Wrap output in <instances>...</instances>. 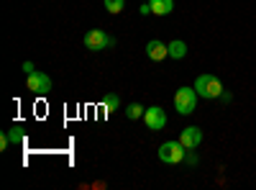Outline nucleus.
<instances>
[{"instance_id": "f257e3e1", "label": "nucleus", "mask_w": 256, "mask_h": 190, "mask_svg": "<svg viewBox=\"0 0 256 190\" xmlns=\"http://www.w3.org/2000/svg\"><path fill=\"white\" fill-rule=\"evenodd\" d=\"M195 90H198V95H200L202 100H216V98L223 95V82H220L218 75L202 72V75H198V80H195Z\"/></svg>"}, {"instance_id": "f03ea898", "label": "nucleus", "mask_w": 256, "mask_h": 190, "mask_svg": "<svg viewBox=\"0 0 256 190\" xmlns=\"http://www.w3.org/2000/svg\"><path fill=\"white\" fill-rule=\"evenodd\" d=\"M198 90L195 88H180L177 93H174V111L180 113V116H190V113H195V108H198Z\"/></svg>"}, {"instance_id": "7ed1b4c3", "label": "nucleus", "mask_w": 256, "mask_h": 190, "mask_svg": "<svg viewBox=\"0 0 256 190\" xmlns=\"http://www.w3.org/2000/svg\"><path fill=\"white\" fill-rule=\"evenodd\" d=\"M82 44H84V49H90V52H102V49L116 47V39L108 36L102 29H90L88 34H84Z\"/></svg>"}, {"instance_id": "20e7f679", "label": "nucleus", "mask_w": 256, "mask_h": 190, "mask_svg": "<svg viewBox=\"0 0 256 190\" xmlns=\"http://www.w3.org/2000/svg\"><path fill=\"white\" fill-rule=\"evenodd\" d=\"M184 154H187V149L182 146L180 139L164 141V144L159 146V159H162L164 164H182V162H184Z\"/></svg>"}, {"instance_id": "39448f33", "label": "nucleus", "mask_w": 256, "mask_h": 190, "mask_svg": "<svg viewBox=\"0 0 256 190\" xmlns=\"http://www.w3.org/2000/svg\"><path fill=\"white\" fill-rule=\"evenodd\" d=\"M26 88H28V93H34V95H49V93H52V77L36 70V72L26 75Z\"/></svg>"}, {"instance_id": "423d86ee", "label": "nucleus", "mask_w": 256, "mask_h": 190, "mask_svg": "<svg viewBox=\"0 0 256 190\" xmlns=\"http://www.w3.org/2000/svg\"><path fill=\"white\" fill-rule=\"evenodd\" d=\"M144 123H146L148 131H162L166 126V111L162 105H152V108H146V113H144Z\"/></svg>"}, {"instance_id": "0eeeda50", "label": "nucleus", "mask_w": 256, "mask_h": 190, "mask_svg": "<svg viewBox=\"0 0 256 190\" xmlns=\"http://www.w3.org/2000/svg\"><path fill=\"white\" fill-rule=\"evenodd\" d=\"M180 141H182L184 149H200V144H202L200 126H187V129L180 134Z\"/></svg>"}, {"instance_id": "6e6552de", "label": "nucleus", "mask_w": 256, "mask_h": 190, "mask_svg": "<svg viewBox=\"0 0 256 190\" xmlns=\"http://www.w3.org/2000/svg\"><path fill=\"white\" fill-rule=\"evenodd\" d=\"M146 57L152 59V62L166 59V57H169V44H164V41H159V39H152V41L146 44Z\"/></svg>"}, {"instance_id": "1a4fd4ad", "label": "nucleus", "mask_w": 256, "mask_h": 190, "mask_svg": "<svg viewBox=\"0 0 256 190\" xmlns=\"http://www.w3.org/2000/svg\"><path fill=\"white\" fill-rule=\"evenodd\" d=\"M148 3H152L154 16H169L174 11V0H148Z\"/></svg>"}, {"instance_id": "9d476101", "label": "nucleus", "mask_w": 256, "mask_h": 190, "mask_svg": "<svg viewBox=\"0 0 256 190\" xmlns=\"http://www.w3.org/2000/svg\"><path fill=\"white\" fill-rule=\"evenodd\" d=\"M8 139H10V144H24V139H26V129H24V123H13L10 129H8Z\"/></svg>"}, {"instance_id": "9b49d317", "label": "nucleus", "mask_w": 256, "mask_h": 190, "mask_svg": "<svg viewBox=\"0 0 256 190\" xmlns=\"http://www.w3.org/2000/svg\"><path fill=\"white\" fill-rule=\"evenodd\" d=\"M169 57H172V59H184L187 57V44H184V41H180V39L169 41Z\"/></svg>"}, {"instance_id": "f8f14e48", "label": "nucleus", "mask_w": 256, "mask_h": 190, "mask_svg": "<svg viewBox=\"0 0 256 190\" xmlns=\"http://www.w3.org/2000/svg\"><path fill=\"white\" fill-rule=\"evenodd\" d=\"M100 105H102V111H105V113L118 111V108H120V98H118L116 93H108V95L102 98V103H100Z\"/></svg>"}, {"instance_id": "ddd939ff", "label": "nucleus", "mask_w": 256, "mask_h": 190, "mask_svg": "<svg viewBox=\"0 0 256 190\" xmlns=\"http://www.w3.org/2000/svg\"><path fill=\"white\" fill-rule=\"evenodd\" d=\"M144 113H146V108H144L141 103H131V105H126V118H131V121L144 118Z\"/></svg>"}, {"instance_id": "4468645a", "label": "nucleus", "mask_w": 256, "mask_h": 190, "mask_svg": "<svg viewBox=\"0 0 256 190\" xmlns=\"http://www.w3.org/2000/svg\"><path fill=\"white\" fill-rule=\"evenodd\" d=\"M102 6H105V11H108V13L118 16L126 8V0H102Z\"/></svg>"}, {"instance_id": "2eb2a0df", "label": "nucleus", "mask_w": 256, "mask_h": 190, "mask_svg": "<svg viewBox=\"0 0 256 190\" xmlns=\"http://www.w3.org/2000/svg\"><path fill=\"white\" fill-rule=\"evenodd\" d=\"M138 13H141V16H154V13H152V3H148V0H144L141 8H138Z\"/></svg>"}, {"instance_id": "dca6fc26", "label": "nucleus", "mask_w": 256, "mask_h": 190, "mask_svg": "<svg viewBox=\"0 0 256 190\" xmlns=\"http://www.w3.org/2000/svg\"><path fill=\"white\" fill-rule=\"evenodd\" d=\"M184 162H187V164H198V154H195V149H187Z\"/></svg>"}, {"instance_id": "f3484780", "label": "nucleus", "mask_w": 256, "mask_h": 190, "mask_svg": "<svg viewBox=\"0 0 256 190\" xmlns=\"http://www.w3.org/2000/svg\"><path fill=\"white\" fill-rule=\"evenodd\" d=\"M8 144H10V139H8V131H6V134H0V149L6 152V149H8Z\"/></svg>"}, {"instance_id": "a211bd4d", "label": "nucleus", "mask_w": 256, "mask_h": 190, "mask_svg": "<svg viewBox=\"0 0 256 190\" xmlns=\"http://www.w3.org/2000/svg\"><path fill=\"white\" fill-rule=\"evenodd\" d=\"M24 72H26V75L36 72V67H34V62H24Z\"/></svg>"}]
</instances>
